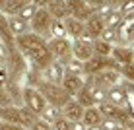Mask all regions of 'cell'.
Instances as JSON below:
<instances>
[{
  "mask_svg": "<svg viewBox=\"0 0 134 130\" xmlns=\"http://www.w3.org/2000/svg\"><path fill=\"white\" fill-rule=\"evenodd\" d=\"M99 113L103 115V118H111V120H117L119 124H121L122 118L128 117V111L122 109V107H117V105H111V103H101L99 105Z\"/></svg>",
  "mask_w": 134,
  "mask_h": 130,
  "instance_id": "11",
  "label": "cell"
},
{
  "mask_svg": "<svg viewBox=\"0 0 134 130\" xmlns=\"http://www.w3.org/2000/svg\"><path fill=\"white\" fill-rule=\"evenodd\" d=\"M105 70H119V64L111 56H91L87 62H84V74L97 76Z\"/></svg>",
  "mask_w": 134,
  "mask_h": 130,
  "instance_id": "3",
  "label": "cell"
},
{
  "mask_svg": "<svg viewBox=\"0 0 134 130\" xmlns=\"http://www.w3.org/2000/svg\"><path fill=\"white\" fill-rule=\"evenodd\" d=\"M0 130H29V128L21 126V124H12V122H2L0 120Z\"/></svg>",
  "mask_w": 134,
  "mask_h": 130,
  "instance_id": "38",
  "label": "cell"
},
{
  "mask_svg": "<svg viewBox=\"0 0 134 130\" xmlns=\"http://www.w3.org/2000/svg\"><path fill=\"white\" fill-rule=\"evenodd\" d=\"M130 39H132V41H134V33H132V35H130Z\"/></svg>",
  "mask_w": 134,
  "mask_h": 130,
  "instance_id": "45",
  "label": "cell"
},
{
  "mask_svg": "<svg viewBox=\"0 0 134 130\" xmlns=\"http://www.w3.org/2000/svg\"><path fill=\"white\" fill-rule=\"evenodd\" d=\"M64 74H72V76H82V74H84V62H80V60L72 58L70 62L66 64V68H64Z\"/></svg>",
  "mask_w": 134,
  "mask_h": 130,
  "instance_id": "30",
  "label": "cell"
},
{
  "mask_svg": "<svg viewBox=\"0 0 134 130\" xmlns=\"http://www.w3.org/2000/svg\"><path fill=\"white\" fill-rule=\"evenodd\" d=\"M99 39L111 45L113 41H119V39H121V31H119V29H109V27H105V31L101 33Z\"/></svg>",
  "mask_w": 134,
  "mask_h": 130,
  "instance_id": "33",
  "label": "cell"
},
{
  "mask_svg": "<svg viewBox=\"0 0 134 130\" xmlns=\"http://www.w3.org/2000/svg\"><path fill=\"white\" fill-rule=\"evenodd\" d=\"M111 50H113V45L105 43V41H93V56H111Z\"/></svg>",
  "mask_w": 134,
  "mask_h": 130,
  "instance_id": "27",
  "label": "cell"
},
{
  "mask_svg": "<svg viewBox=\"0 0 134 130\" xmlns=\"http://www.w3.org/2000/svg\"><path fill=\"white\" fill-rule=\"evenodd\" d=\"M49 50L53 53L54 58H58L60 62L68 64L72 60V45L66 37H58V39H51L49 41Z\"/></svg>",
  "mask_w": 134,
  "mask_h": 130,
  "instance_id": "5",
  "label": "cell"
},
{
  "mask_svg": "<svg viewBox=\"0 0 134 130\" xmlns=\"http://www.w3.org/2000/svg\"><path fill=\"white\" fill-rule=\"evenodd\" d=\"M93 56V41H87L84 37L74 41L72 45V58L80 60V62H87Z\"/></svg>",
  "mask_w": 134,
  "mask_h": 130,
  "instance_id": "7",
  "label": "cell"
},
{
  "mask_svg": "<svg viewBox=\"0 0 134 130\" xmlns=\"http://www.w3.org/2000/svg\"><path fill=\"white\" fill-rule=\"evenodd\" d=\"M10 103H12L10 93H8V91L4 89V86H0V107H8Z\"/></svg>",
  "mask_w": 134,
  "mask_h": 130,
  "instance_id": "37",
  "label": "cell"
},
{
  "mask_svg": "<svg viewBox=\"0 0 134 130\" xmlns=\"http://www.w3.org/2000/svg\"><path fill=\"white\" fill-rule=\"evenodd\" d=\"M51 35H53V39H58V37H64L66 35V29H64V21H53V25H51Z\"/></svg>",
  "mask_w": 134,
  "mask_h": 130,
  "instance_id": "34",
  "label": "cell"
},
{
  "mask_svg": "<svg viewBox=\"0 0 134 130\" xmlns=\"http://www.w3.org/2000/svg\"><path fill=\"white\" fill-rule=\"evenodd\" d=\"M86 87H87V91H90V95H91V99H93V103H105L107 101V89H103V87H99V86H95L93 82H90V83H86Z\"/></svg>",
  "mask_w": 134,
  "mask_h": 130,
  "instance_id": "23",
  "label": "cell"
},
{
  "mask_svg": "<svg viewBox=\"0 0 134 130\" xmlns=\"http://www.w3.org/2000/svg\"><path fill=\"white\" fill-rule=\"evenodd\" d=\"M111 58L119 64V66H124V64L134 62V50L128 47H113L111 50Z\"/></svg>",
  "mask_w": 134,
  "mask_h": 130,
  "instance_id": "16",
  "label": "cell"
},
{
  "mask_svg": "<svg viewBox=\"0 0 134 130\" xmlns=\"http://www.w3.org/2000/svg\"><path fill=\"white\" fill-rule=\"evenodd\" d=\"M60 86L64 87V89L68 91V95H76V93H80L82 89H84V80H82L80 76H72V74H64V78H62V83Z\"/></svg>",
  "mask_w": 134,
  "mask_h": 130,
  "instance_id": "15",
  "label": "cell"
},
{
  "mask_svg": "<svg viewBox=\"0 0 134 130\" xmlns=\"http://www.w3.org/2000/svg\"><path fill=\"white\" fill-rule=\"evenodd\" d=\"M119 31H122L121 35H126V37H130L134 33V14H128V16L122 18V24H121Z\"/></svg>",
  "mask_w": 134,
  "mask_h": 130,
  "instance_id": "31",
  "label": "cell"
},
{
  "mask_svg": "<svg viewBox=\"0 0 134 130\" xmlns=\"http://www.w3.org/2000/svg\"><path fill=\"white\" fill-rule=\"evenodd\" d=\"M37 10H39V8H37L35 4H29V2H27L25 6H24V10L18 14V16H20L24 21H27V24H29V21L33 20V16H35V12H37Z\"/></svg>",
  "mask_w": 134,
  "mask_h": 130,
  "instance_id": "32",
  "label": "cell"
},
{
  "mask_svg": "<svg viewBox=\"0 0 134 130\" xmlns=\"http://www.w3.org/2000/svg\"><path fill=\"white\" fill-rule=\"evenodd\" d=\"M47 12L53 16V20L66 21L70 18V4L64 0H53V2H47Z\"/></svg>",
  "mask_w": 134,
  "mask_h": 130,
  "instance_id": "9",
  "label": "cell"
},
{
  "mask_svg": "<svg viewBox=\"0 0 134 130\" xmlns=\"http://www.w3.org/2000/svg\"><path fill=\"white\" fill-rule=\"evenodd\" d=\"M53 130H70V120L64 118V117L57 118V120L53 122Z\"/></svg>",
  "mask_w": 134,
  "mask_h": 130,
  "instance_id": "36",
  "label": "cell"
},
{
  "mask_svg": "<svg viewBox=\"0 0 134 130\" xmlns=\"http://www.w3.org/2000/svg\"><path fill=\"white\" fill-rule=\"evenodd\" d=\"M25 4L27 2H24V0H16V2H10V0H8V2H2V8H0V10L4 14H10V18H12V16H18V14L24 10Z\"/></svg>",
  "mask_w": 134,
  "mask_h": 130,
  "instance_id": "24",
  "label": "cell"
},
{
  "mask_svg": "<svg viewBox=\"0 0 134 130\" xmlns=\"http://www.w3.org/2000/svg\"><path fill=\"white\" fill-rule=\"evenodd\" d=\"M8 62H10L12 72H24L25 70V60H24V56H21L20 53H16V50H12V53H10Z\"/></svg>",
  "mask_w": 134,
  "mask_h": 130,
  "instance_id": "25",
  "label": "cell"
},
{
  "mask_svg": "<svg viewBox=\"0 0 134 130\" xmlns=\"http://www.w3.org/2000/svg\"><path fill=\"white\" fill-rule=\"evenodd\" d=\"M84 25H86V35L90 37L91 41H97L101 37V33L105 31V20H101L97 14H93Z\"/></svg>",
  "mask_w": 134,
  "mask_h": 130,
  "instance_id": "12",
  "label": "cell"
},
{
  "mask_svg": "<svg viewBox=\"0 0 134 130\" xmlns=\"http://www.w3.org/2000/svg\"><path fill=\"white\" fill-rule=\"evenodd\" d=\"M8 25H10V31H12V35H14V37L27 35V29H29L27 21H24L20 16H12L10 20H8Z\"/></svg>",
  "mask_w": 134,
  "mask_h": 130,
  "instance_id": "21",
  "label": "cell"
},
{
  "mask_svg": "<svg viewBox=\"0 0 134 130\" xmlns=\"http://www.w3.org/2000/svg\"><path fill=\"white\" fill-rule=\"evenodd\" d=\"M29 130H51V124L45 122L43 118H37L35 122H33V126H31Z\"/></svg>",
  "mask_w": 134,
  "mask_h": 130,
  "instance_id": "39",
  "label": "cell"
},
{
  "mask_svg": "<svg viewBox=\"0 0 134 130\" xmlns=\"http://www.w3.org/2000/svg\"><path fill=\"white\" fill-rule=\"evenodd\" d=\"M107 103L126 109V91H124L122 86H119V83H117V86L109 87V89H107Z\"/></svg>",
  "mask_w": 134,
  "mask_h": 130,
  "instance_id": "14",
  "label": "cell"
},
{
  "mask_svg": "<svg viewBox=\"0 0 134 130\" xmlns=\"http://www.w3.org/2000/svg\"><path fill=\"white\" fill-rule=\"evenodd\" d=\"M0 41L10 49V53L14 50V41L16 39H14V35L10 31V25H8V20H6L4 14H0Z\"/></svg>",
  "mask_w": 134,
  "mask_h": 130,
  "instance_id": "19",
  "label": "cell"
},
{
  "mask_svg": "<svg viewBox=\"0 0 134 130\" xmlns=\"http://www.w3.org/2000/svg\"><path fill=\"white\" fill-rule=\"evenodd\" d=\"M0 68H2V60H0Z\"/></svg>",
  "mask_w": 134,
  "mask_h": 130,
  "instance_id": "46",
  "label": "cell"
},
{
  "mask_svg": "<svg viewBox=\"0 0 134 130\" xmlns=\"http://www.w3.org/2000/svg\"><path fill=\"white\" fill-rule=\"evenodd\" d=\"M119 72H121L122 78H126L128 83H134V62L124 64V66H119Z\"/></svg>",
  "mask_w": 134,
  "mask_h": 130,
  "instance_id": "35",
  "label": "cell"
},
{
  "mask_svg": "<svg viewBox=\"0 0 134 130\" xmlns=\"http://www.w3.org/2000/svg\"><path fill=\"white\" fill-rule=\"evenodd\" d=\"M62 117L68 118L70 122H80V120L84 118V107L70 99L66 105L62 107Z\"/></svg>",
  "mask_w": 134,
  "mask_h": 130,
  "instance_id": "13",
  "label": "cell"
},
{
  "mask_svg": "<svg viewBox=\"0 0 134 130\" xmlns=\"http://www.w3.org/2000/svg\"><path fill=\"white\" fill-rule=\"evenodd\" d=\"M6 82H8V74H6L4 68H0V86H4Z\"/></svg>",
  "mask_w": 134,
  "mask_h": 130,
  "instance_id": "43",
  "label": "cell"
},
{
  "mask_svg": "<svg viewBox=\"0 0 134 130\" xmlns=\"http://www.w3.org/2000/svg\"><path fill=\"white\" fill-rule=\"evenodd\" d=\"M8 56H10V50H8V47L2 43V41H0V60L4 62V60H6Z\"/></svg>",
  "mask_w": 134,
  "mask_h": 130,
  "instance_id": "41",
  "label": "cell"
},
{
  "mask_svg": "<svg viewBox=\"0 0 134 130\" xmlns=\"http://www.w3.org/2000/svg\"><path fill=\"white\" fill-rule=\"evenodd\" d=\"M76 103H80L84 109H90V107H95L93 103V99H91V95H90V91H87V87L84 86V89L80 91V93H76Z\"/></svg>",
  "mask_w": 134,
  "mask_h": 130,
  "instance_id": "29",
  "label": "cell"
},
{
  "mask_svg": "<svg viewBox=\"0 0 134 130\" xmlns=\"http://www.w3.org/2000/svg\"><path fill=\"white\" fill-rule=\"evenodd\" d=\"M62 117V109L60 107H54V105H47V109L43 111V115H41V118L45 120V122H54L57 118Z\"/></svg>",
  "mask_w": 134,
  "mask_h": 130,
  "instance_id": "26",
  "label": "cell"
},
{
  "mask_svg": "<svg viewBox=\"0 0 134 130\" xmlns=\"http://www.w3.org/2000/svg\"><path fill=\"white\" fill-rule=\"evenodd\" d=\"M119 126L117 120H111V118H103V122H101V130H115Z\"/></svg>",
  "mask_w": 134,
  "mask_h": 130,
  "instance_id": "40",
  "label": "cell"
},
{
  "mask_svg": "<svg viewBox=\"0 0 134 130\" xmlns=\"http://www.w3.org/2000/svg\"><path fill=\"white\" fill-rule=\"evenodd\" d=\"M119 80H121V72L119 70H105V72L97 74V76H91V82L95 86L103 87V89H109V87L117 86Z\"/></svg>",
  "mask_w": 134,
  "mask_h": 130,
  "instance_id": "10",
  "label": "cell"
},
{
  "mask_svg": "<svg viewBox=\"0 0 134 130\" xmlns=\"http://www.w3.org/2000/svg\"><path fill=\"white\" fill-rule=\"evenodd\" d=\"M68 4H70V18L78 21H86L90 20L91 16H93V10H91V6L87 2H82V0H68Z\"/></svg>",
  "mask_w": 134,
  "mask_h": 130,
  "instance_id": "8",
  "label": "cell"
},
{
  "mask_svg": "<svg viewBox=\"0 0 134 130\" xmlns=\"http://www.w3.org/2000/svg\"><path fill=\"white\" fill-rule=\"evenodd\" d=\"M64 29H66V35L74 37V39H80V37H84V33H86L84 21H78V20H74V18H68V20L64 21Z\"/></svg>",
  "mask_w": 134,
  "mask_h": 130,
  "instance_id": "20",
  "label": "cell"
},
{
  "mask_svg": "<svg viewBox=\"0 0 134 130\" xmlns=\"http://www.w3.org/2000/svg\"><path fill=\"white\" fill-rule=\"evenodd\" d=\"M122 14L119 10L111 12V16L105 20V27H109V29H121V24H122Z\"/></svg>",
  "mask_w": 134,
  "mask_h": 130,
  "instance_id": "28",
  "label": "cell"
},
{
  "mask_svg": "<svg viewBox=\"0 0 134 130\" xmlns=\"http://www.w3.org/2000/svg\"><path fill=\"white\" fill-rule=\"evenodd\" d=\"M0 120L2 122H12V124H21V117H20V107H0Z\"/></svg>",
  "mask_w": 134,
  "mask_h": 130,
  "instance_id": "18",
  "label": "cell"
},
{
  "mask_svg": "<svg viewBox=\"0 0 134 130\" xmlns=\"http://www.w3.org/2000/svg\"><path fill=\"white\" fill-rule=\"evenodd\" d=\"M45 74H47V82L49 83H54V86H60L62 83L64 72H62V66L58 62H53L47 70H45Z\"/></svg>",
  "mask_w": 134,
  "mask_h": 130,
  "instance_id": "22",
  "label": "cell"
},
{
  "mask_svg": "<svg viewBox=\"0 0 134 130\" xmlns=\"http://www.w3.org/2000/svg\"><path fill=\"white\" fill-rule=\"evenodd\" d=\"M41 93H43V97L47 99V103L49 105H54V107H62L70 101V95H68V91L64 89L62 86H54V83H49V82H45V83H41Z\"/></svg>",
  "mask_w": 134,
  "mask_h": 130,
  "instance_id": "2",
  "label": "cell"
},
{
  "mask_svg": "<svg viewBox=\"0 0 134 130\" xmlns=\"http://www.w3.org/2000/svg\"><path fill=\"white\" fill-rule=\"evenodd\" d=\"M115 130H126V128H122V126H117V128H115Z\"/></svg>",
  "mask_w": 134,
  "mask_h": 130,
  "instance_id": "44",
  "label": "cell"
},
{
  "mask_svg": "<svg viewBox=\"0 0 134 130\" xmlns=\"http://www.w3.org/2000/svg\"><path fill=\"white\" fill-rule=\"evenodd\" d=\"M70 130H87V126L80 120V122H70Z\"/></svg>",
  "mask_w": 134,
  "mask_h": 130,
  "instance_id": "42",
  "label": "cell"
},
{
  "mask_svg": "<svg viewBox=\"0 0 134 130\" xmlns=\"http://www.w3.org/2000/svg\"><path fill=\"white\" fill-rule=\"evenodd\" d=\"M16 45L20 49L21 54H27L33 62V66L37 70H47L53 64V53L49 50V45L45 43L43 37L35 35V33H27L21 37H16Z\"/></svg>",
  "mask_w": 134,
  "mask_h": 130,
  "instance_id": "1",
  "label": "cell"
},
{
  "mask_svg": "<svg viewBox=\"0 0 134 130\" xmlns=\"http://www.w3.org/2000/svg\"><path fill=\"white\" fill-rule=\"evenodd\" d=\"M53 16L47 12V8H39V10L35 12V16H33V20L29 21V27L33 29V33L35 35H39V37H43V35H47L49 31H51V25H53Z\"/></svg>",
  "mask_w": 134,
  "mask_h": 130,
  "instance_id": "6",
  "label": "cell"
},
{
  "mask_svg": "<svg viewBox=\"0 0 134 130\" xmlns=\"http://www.w3.org/2000/svg\"><path fill=\"white\" fill-rule=\"evenodd\" d=\"M82 122H84L87 128H91V126H101V122H103V115L99 113V107H90V109H84V118H82Z\"/></svg>",
  "mask_w": 134,
  "mask_h": 130,
  "instance_id": "17",
  "label": "cell"
},
{
  "mask_svg": "<svg viewBox=\"0 0 134 130\" xmlns=\"http://www.w3.org/2000/svg\"><path fill=\"white\" fill-rule=\"evenodd\" d=\"M24 103L25 107L31 111V113H35L37 117H41L43 115V111L47 109V99L43 97V93H41L39 89H33V87H25L24 89Z\"/></svg>",
  "mask_w": 134,
  "mask_h": 130,
  "instance_id": "4",
  "label": "cell"
}]
</instances>
